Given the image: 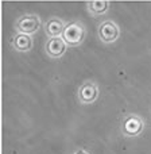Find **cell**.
Segmentation results:
<instances>
[{"instance_id":"obj_1","label":"cell","mask_w":151,"mask_h":154,"mask_svg":"<svg viewBox=\"0 0 151 154\" xmlns=\"http://www.w3.org/2000/svg\"><path fill=\"white\" fill-rule=\"evenodd\" d=\"M82 38H84V29L78 23H69L68 26H65V30L62 32V39L65 41L66 45H78Z\"/></svg>"},{"instance_id":"obj_2","label":"cell","mask_w":151,"mask_h":154,"mask_svg":"<svg viewBox=\"0 0 151 154\" xmlns=\"http://www.w3.org/2000/svg\"><path fill=\"white\" fill-rule=\"evenodd\" d=\"M100 38L104 42H113L119 35V30L112 22H104L100 27Z\"/></svg>"},{"instance_id":"obj_3","label":"cell","mask_w":151,"mask_h":154,"mask_svg":"<svg viewBox=\"0 0 151 154\" xmlns=\"http://www.w3.org/2000/svg\"><path fill=\"white\" fill-rule=\"evenodd\" d=\"M65 49H66V43H65V41L62 38H58V37L51 38L47 42V45H46V50H47L49 56L54 57V58L62 56Z\"/></svg>"},{"instance_id":"obj_4","label":"cell","mask_w":151,"mask_h":154,"mask_svg":"<svg viewBox=\"0 0 151 154\" xmlns=\"http://www.w3.org/2000/svg\"><path fill=\"white\" fill-rule=\"evenodd\" d=\"M18 30L20 31V34H27L30 32H34L35 30L39 27V22L35 16H24L18 22Z\"/></svg>"},{"instance_id":"obj_5","label":"cell","mask_w":151,"mask_h":154,"mask_svg":"<svg viewBox=\"0 0 151 154\" xmlns=\"http://www.w3.org/2000/svg\"><path fill=\"white\" fill-rule=\"evenodd\" d=\"M14 46H15L18 50L26 51L31 48V38L27 34H18L15 37V41H14Z\"/></svg>"},{"instance_id":"obj_6","label":"cell","mask_w":151,"mask_h":154,"mask_svg":"<svg viewBox=\"0 0 151 154\" xmlns=\"http://www.w3.org/2000/svg\"><path fill=\"white\" fill-rule=\"evenodd\" d=\"M64 30H65L64 24H62L58 19H53V20H50L46 24V31H47V34L54 38H56L57 35H59L61 32H64Z\"/></svg>"}]
</instances>
